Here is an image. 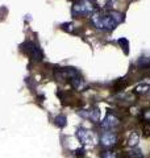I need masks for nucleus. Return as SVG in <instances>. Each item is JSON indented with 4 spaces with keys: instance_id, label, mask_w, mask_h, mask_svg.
Masks as SVG:
<instances>
[{
    "instance_id": "nucleus-1",
    "label": "nucleus",
    "mask_w": 150,
    "mask_h": 158,
    "mask_svg": "<svg viewBox=\"0 0 150 158\" xmlns=\"http://www.w3.org/2000/svg\"><path fill=\"white\" fill-rule=\"evenodd\" d=\"M124 16L120 12L116 11H98L94 12L91 16V21L95 27L100 31L111 32L116 28L119 24H121Z\"/></svg>"
},
{
    "instance_id": "nucleus-2",
    "label": "nucleus",
    "mask_w": 150,
    "mask_h": 158,
    "mask_svg": "<svg viewBox=\"0 0 150 158\" xmlns=\"http://www.w3.org/2000/svg\"><path fill=\"white\" fill-rule=\"evenodd\" d=\"M95 4L90 0H79L73 6V15L74 16H86V15L94 13Z\"/></svg>"
},
{
    "instance_id": "nucleus-3",
    "label": "nucleus",
    "mask_w": 150,
    "mask_h": 158,
    "mask_svg": "<svg viewBox=\"0 0 150 158\" xmlns=\"http://www.w3.org/2000/svg\"><path fill=\"white\" fill-rule=\"evenodd\" d=\"M119 142V136L113 131H106L100 136V145L106 149H112V148Z\"/></svg>"
},
{
    "instance_id": "nucleus-4",
    "label": "nucleus",
    "mask_w": 150,
    "mask_h": 158,
    "mask_svg": "<svg viewBox=\"0 0 150 158\" xmlns=\"http://www.w3.org/2000/svg\"><path fill=\"white\" fill-rule=\"evenodd\" d=\"M23 46H24V52L27 53L32 59H34V61H41L42 59V57H44L42 50L38 48L37 44H34L32 41H27Z\"/></svg>"
},
{
    "instance_id": "nucleus-5",
    "label": "nucleus",
    "mask_w": 150,
    "mask_h": 158,
    "mask_svg": "<svg viewBox=\"0 0 150 158\" xmlns=\"http://www.w3.org/2000/svg\"><path fill=\"white\" fill-rule=\"evenodd\" d=\"M77 137L83 145H95L96 144V135H95L92 131L81 128V129L77 131Z\"/></svg>"
},
{
    "instance_id": "nucleus-6",
    "label": "nucleus",
    "mask_w": 150,
    "mask_h": 158,
    "mask_svg": "<svg viewBox=\"0 0 150 158\" xmlns=\"http://www.w3.org/2000/svg\"><path fill=\"white\" fill-rule=\"evenodd\" d=\"M102 128L104 131H113L115 128H117L120 125V118L116 115H112V113H108V115L104 117V120L102 121Z\"/></svg>"
},
{
    "instance_id": "nucleus-7",
    "label": "nucleus",
    "mask_w": 150,
    "mask_h": 158,
    "mask_svg": "<svg viewBox=\"0 0 150 158\" xmlns=\"http://www.w3.org/2000/svg\"><path fill=\"white\" fill-rule=\"evenodd\" d=\"M150 90V83H140L134 87L133 92L137 94V95H144V94H148Z\"/></svg>"
},
{
    "instance_id": "nucleus-8",
    "label": "nucleus",
    "mask_w": 150,
    "mask_h": 158,
    "mask_svg": "<svg viewBox=\"0 0 150 158\" xmlns=\"http://www.w3.org/2000/svg\"><path fill=\"white\" fill-rule=\"evenodd\" d=\"M138 141H140V136H138V133H137V132H132V133H129L128 140H127L128 146H131V148H136V146L138 145Z\"/></svg>"
},
{
    "instance_id": "nucleus-9",
    "label": "nucleus",
    "mask_w": 150,
    "mask_h": 158,
    "mask_svg": "<svg viewBox=\"0 0 150 158\" xmlns=\"http://www.w3.org/2000/svg\"><path fill=\"white\" fill-rule=\"evenodd\" d=\"M115 2H116V0H94V4H95V7H99V8H102L103 11H106Z\"/></svg>"
},
{
    "instance_id": "nucleus-10",
    "label": "nucleus",
    "mask_w": 150,
    "mask_h": 158,
    "mask_svg": "<svg viewBox=\"0 0 150 158\" xmlns=\"http://www.w3.org/2000/svg\"><path fill=\"white\" fill-rule=\"evenodd\" d=\"M81 115L92 120L94 123H96L99 120V111L98 110H90V111H86V112H81Z\"/></svg>"
},
{
    "instance_id": "nucleus-11",
    "label": "nucleus",
    "mask_w": 150,
    "mask_h": 158,
    "mask_svg": "<svg viewBox=\"0 0 150 158\" xmlns=\"http://www.w3.org/2000/svg\"><path fill=\"white\" fill-rule=\"evenodd\" d=\"M102 158H119V154L112 149H107L106 152H103Z\"/></svg>"
},
{
    "instance_id": "nucleus-12",
    "label": "nucleus",
    "mask_w": 150,
    "mask_h": 158,
    "mask_svg": "<svg viewBox=\"0 0 150 158\" xmlns=\"http://www.w3.org/2000/svg\"><path fill=\"white\" fill-rule=\"evenodd\" d=\"M137 65L141 67V69H145V67H149L150 66V59L148 57H141L138 59V62H137Z\"/></svg>"
},
{
    "instance_id": "nucleus-13",
    "label": "nucleus",
    "mask_w": 150,
    "mask_h": 158,
    "mask_svg": "<svg viewBox=\"0 0 150 158\" xmlns=\"http://www.w3.org/2000/svg\"><path fill=\"white\" fill-rule=\"evenodd\" d=\"M128 158H144V154L141 153V150L138 149H133L131 152H128Z\"/></svg>"
},
{
    "instance_id": "nucleus-14",
    "label": "nucleus",
    "mask_w": 150,
    "mask_h": 158,
    "mask_svg": "<svg viewBox=\"0 0 150 158\" xmlns=\"http://www.w3.org/2000/svg\"><path fill=\"white\" fill-rule=\"evenodd\" d=\"M56 124H57L58 127L63 128L65 125H66V117H65L63 115H59V116H57V117H56Z\"/></svg>"
},
{
    "instance_id": "nucleus-15",
    "label": "nucleus",
    "mask_w": 150,
    "mask_h": 158,
    "mask_svg": "<svg viewBox=\"0 0 150 158\" xmlns=\"http://www.w3.org/2000/svg\"><path fill=\"white\" fill-rule=\"evenodd\" d=\"M142 118L145 120V123H146V124H150V108L142 112Z\"/></svg>"
},
{
    "instance_id": "nucleus-16",
    "label": "nucleus",
    "mask_w": 150,
    "mask_h": 158,
    "mask_svg": "<svg viewBox=\"0 0 150 158\" xmlns=\"http://www.w3.org/2000/svg\"><path fill=\"white\" fill-rule=\"evenodd\" d=\"M125 158H128V157H125Z\"/></svg>"
}]
</instances>
